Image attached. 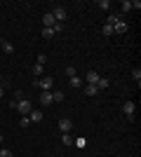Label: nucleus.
<instances>
[{"label": "nucleus", "mask_w": 141, "mask_h": 157, "mask_svg": "<svg viewBox=\"0 0 141 157\" xmlns=\"http://www.w3.org/2000/svg\"><path fill=\"white\" fill-rule=\"evenodd\" d=\"M33 85L38 87V89H42V92H52V89H54V80L47 75V78H38Z\"/></svg>", "instance_id": "obj_1"}, {"label": "nucleus", "mask_w": 141, "mask_h": 157, "mask_svg": "<svg viewBox=\"0 0 141 157\" xmlns=\"http://www.w3.org/2000/svg\"><path fill=\"white\" fill-rule=\"evenodd\" d=\"M127 31H129V24L122 19V17H118V19H115V24H113V33L122 35V33H127Z\"/></svg>", "instance_id": "obj_2"}, {"label": "nucleus", "mask_w": 141, "mask_h": 157, "mask_svg": "<svg viewBox=\"0 0 141 157\" xmlns=\"http://www.w3.org/2000/svg\"><path fill=\"white\" fill-rule=\"evenodd\" d=\"M17 110H19L21 115H28V113L33 110V103H31L28 98H19V101H17Z\"/></svg>", "instance_id": "obj_3"}, {"label": "nucleus", "mask_w": 141, "mask_h": 157, "mask_svg": "<svg viewBox=\"0 0 141 157\" xmlns=\"http://www.w3.org/2000/svg\"><path fill=\"white\" fill-rule=\"evenodd\" d=\"M122 113H125V117H127V120H134L136 103H134V101H125V105H122Z\"/></svg>", "instance_id": "obj_4"}, {"label": "nucleus", "mask_w": 141, "mask_h": 157, "mask_svg": "<svg viewBox=\"0 0 141 157\" xmlns=\"http://www.w3.org/2000/svg\"><path fill=\"white\" fill-rule=\"evenodd\" d=\"M52 17H54V21H57V24H64V21H66V17H68V12L64 10V7H54V10H52Z\"/></svg>", "instance_id": "obj_5"}, {"label": "nucleus", "mask_w": 141, "mask_h": 157, "mask_svg": "<svg viewBox=\"0 0 141 157\" xmlns=\"http://www.w3.org/2000/svg\"><path fill=\"white\" fill-rule=\"evenodd\" d=\"M59 131L61 134H71V131H73V122H71L68 117H61L59 120Z\"/></svg>", "instance_id": "obj_6"}, {"label": "nucleus", "mask_w": 141, "mask_h": 157, "mask_svg": "<svg viewBox=\"0 0 141 157\" xmlns=\"http://www.w3.org/2000/svg\"><path fill=\"white\" fill-rule=\"evenodd\" d=\"M57 21H54V17H52V12H45L42 14V28H52Z\"/></svg>", "instance_id": "obj_7"}, {"label": "nucleus", "mask_w": 141, "mask_h": 157, "mask_svg": "<svg viewBox=\"0 0 141 157\" xmlns=\"http://www.w3.org/2000/svg\"><path fill=\"white\" fill-rule=\"evenodd\" d=\"M99 73L96 71H87V75H85V82H87V85H96V82H99Z\"/></svg>", "instance_id": "obj_8"}, {"label": "nucleus", "mask_w": 141, "mask_h": 157, "mask_svg": "<svg viewBox=\"0 0 141 157\" xmlns=\"http://www.w3.org/2000/svg\"><path fill=\"white\" fill-rule=\"evenodd\" d=\"M28 120H31V124H33V122H42V110L33 108V110L28 113Z\"/></svg>", "instance_id": "obj_9"}, {"label": "nucleus", "mask_w": 141, "mask_h": 157, "mask_svg": "<svg viewBox=\"0 0 141 157\" xmlns=\"http://www.w3.org/2000/svg\"><path fill=\"white\" fill-rule=\"evenodd\" d=\"M40 103H42V105H52V103H54L52 92H42V94H40Z\"/></svg>", "instance_id": "obj_10"}, {"label": "nucleus", "mask_w": 141, "mask_h": 157, "mask_svg": "<svg viewBox=\"0 0 141 157\" xmlns=\"http://www.w3.org/2000/svg\"><path fill=\"white\" fill-rule=\"evenodd\" d=\"M85 82L82 78H78V75H73V78H68V85L73 87V89H80V85Z\"/></svg>", "instance_id": "obj_11"}, {"label": "nucleus", "mask_w": 141, "mask_h": 157, "mask_svg": "<svg viewBox=\"0 0 141 157\" xmlns=\"http://www.w3.org/2000/svg\"><path fill=\"white\" fill-rule=\"evenodd\" d=\"M0 49H2L5 54H14V45L12 42H2V40H0Z\"/></svg>", "instance_id": "obj_12"}, {"label": "nucleus", "mask_w": 141, "mask_h": 157, "mask_svg": "<svg viewBox=\"0 0 141 157\" xmlns=\"http://www.w3.org/2000/svg\"><path fill=\"white\" fill-rule=\"evenodd\" d=\"M120 12H122V14L132 12V0H122V2H120Z\"/></svg>", "instance_id": "obj_13"}, {"label": "nucleus", "mask_w": 141, "mask_h": 157, "mask_svg": "<svg viewBox=\"0 0 141 157\" xmlns=\"http://www.w3.org/2000/svg\"><path fill=\"white\" fill-rule=\"evenodd\" d=\"M101 35H104V38H111V35H113V26H111V24H104V26H101Z\"/></svg>", "instance_id": "obj_14"}, {"label": "nucleus", "mask_w": 141, "mask_h": 157, "mask_svg": "<svg viewBox=\"0 0 141 157\" xmlns=\"http://www.w3.org/2000/svg\"><path fill=\"white\" fill-rule=\"evenodd\" d=\"M106 87H111V80H108V78H99V82H96V89H106Z\"/></svg>", "instance_id": "obj_15"}, {"label": "nucleus", "mask_w": 141, "mask_h": 157, "mask_svg": "<svg viewBox=\"0 0 141 157\" xmlns=\"http://www.w3.org/2000/svg\"><path fill=\"white\" fill-rule=\"evenodd\" d=\"M96 92H99L96 85H85V94H87V96H96Z\"/></svg>", "instance_id": "obj_16"}, {"label": "nucleus", "mask_w": 141, "mask_h": 157, "mask_svg": "<svg viewBox=\"0 0 141 157\" xmlns=\"http://www.w3.org/2000/svg\"><path fill=\"white\" fill-rule=\"evenodd\" d=\"M132 78H134L136 85H141V68H134V71H132Z\"/></svg>", "instance_id": "obj_17"}, {"label": "nucleus", "mask_w": 141, "mask_h": 157, "mask_svg": "<svg viewBox=\"0 0 141 157\" xmlns=\"http://www.w3.org/2000/svg\"><path fill=\"white\" fill-rule=\"evenodd\" d=\"M96 5H99V10H111V0H99V2H96Z\"/></svg>", "instance_id": "obj_18"}, {"label": "nucleus", "mask_w": 141, "mask_h": 157, "mask_svg": "<svg viewBox=\"0 0 141 157\" xmlns=\"http://www.w3.org/2000/svg\"><path fill=\"white\" fill-rule=\"evenodd\" d=\"M61 141H64V145H73V136L71 134H61Z\"/></svg>", "instance_id": "obj_19"}, {"label": "nucleus", "mask_w": 141, "mask_h": 157, "mask_svg": "<svg viewBox=\"0 0 141 157\" xmlns=\"http://www.w3.org/2000/svg\"><path fill=\"white\" fill-rule=\"evenodd\" d=\"M42 38H45V40H52L54 38V31H52V28H42Z\"/></svg>", "instance_id": "obj_20"}, {"label": "nucleus", "mask_w": 141, "mask_h": 157, "mask_svg": "<svg viewBox=\"0 0 141 157\" xmlns=\"http://www.w3.org/2000/svg\"><path fill=\"white\" fill-rule=\"evenodd\" d=\"M19 124H21V129H26V127L31 124V120H28V115H21V120H19Z\"/></svg>", "instance_id": "obj_21"}, {"label": "nucleus", "mask_w": 141, "mask_h": 157, "mask_svg": "<svg viewBox=\"0 0 141 157\" xmlns=\"http://www.w3.org/2000/svg\"><path fill=\"white\" fill-rule=\"evenodd\" d=\"M33 75H35V80L42 75V66H40V63H35V66H33Z\"/></svg>", "instance_id": "obj_22"}, {"label": "nucleus", "mask_w": 141, "mask_h": 157, "mask_svg": "<svg viewBox=\"0 0 141 157\" xmlns=\"http://www.w3.org/2000/svg\"><path fill=\"white\" fill-rule=\"evenodd\" d=\"M52 96L54 101H64V92H59V89H52Z\"/></svg>", "instance_id": "obj_23"}, {"label": "nucleus", "mask_w": 141, "mask_h": 157, "mask_svg": "<svg viewBox=\"0 0 141 157\" xmlns=\"http://www.w3.org/2000/svg\"><path fill=\"white\" fill-rule=\"evenodd\" d=\"M73 145H78V148H85V145H87V141H85V138H73Z\"/></svg>", "instance_id": "obj_24"}, {"label": "nucleus", "mask_w": 141, "mask_h": 157, "mask_svg": "<svg viewBox=\"0 0 141 157\" xmlns=\"http://www.w3.org/2000/svg\"><path fill=\"white\" fill-rule=\"evenodd\" d=\"M0 157H14L10 148H0Z\"/></svg>", "instance_id": "obj_25"}, {"label": "nucleus", "mask_w": 141, "mask_h": 157, "mask_svg": "<svg viewBox=\"0 0 141 157\" xmlns=\"http://www.w3.org/2000/svg\"><path fill=\"white\" fill-rule=\"evenodd\" d=\"M66 75H68V78H73V75H78V71H75V66H68V68H66Z\"/></svg>", "instance_id": "obj_26"}, {"label": "nucleus", "mask_w": 141, "mask_h": 157, "mask_svg": "<svg viewBox=\"0 0 141 157\" xmlns=\"http://www.w3.org/2000/svg\"><path fill=\"white\" fill-rule=\"evenodd\" d=\"M52 31H54V35H57V33H61V31H64V24H54Z\"/></svg>", "instance_id": "obj_27"}, {"label": "nucleus", "mask_w": 141, "mask_h": 157, "mask_svg": "<svg viewBox=\"0 0 141 157\" xmlns=\"http://www.w3.org/2000/svg\"><path fill=\"white\" fill-rule=\"evenodd\" d=\"M132 10H141V0H132Z\"/></svg>", "instance_id": "obj_28"}, {"label": "nucleus", "mask_w": 141, "mask_h": 157, "mask_svg": "<svg viewBox=\"0 0 141 157\" xmlns=\"http://www.w3.org/2000/svg\"><path fill=\"white\" fill-rule=\"evenodd\" d=\"M45 61H47V56H45V54H38V63H40V66H45Z\"/></svg>", "instance_id": "obj_29"}, {"label": "nucleus", "mask_w": 141, "mask_h": 157, "mask_svg": "<svg viewBox=\"0 0 141 157\" xmlns=\"http://www.w3.org/2000/svg\"><path fill=\"white\" fill-rule=\"evenodd\" d=\"M2 96H5V89H2V85H0V98H2Z\"/></svg>", "instance_id": "obj_30"}, {"label": "nucleus", "mask_w": 141, "mask_h": 157, "mask_svg": "<svg viewBox=\"0 0 141 157\" xmlns=\"http://www.w3.org/2000/svg\"><path fill=\"white\" fill-rule=\"evenodd\" d=\"M0 85H2V75H0Z\"/></svg>", "instance_id": "obj_31"}, {"label": "nucleus", "mask_w": 141, "mask_h": 157, "mask_svg": "<svg viewBox=\"0 0 141 157\" xmlns=\"http://www.w3.org/2000/svg\"><path fill=\"white\" fill-rule=\"evenodd\" d=\"M0 143H2V134H0Z\"/></svg>", "instance_id": "obj_32"}, {"label": "nucleus", "mask_w": 141, "mask_h": 157, "mask_svg": "<svg viewBox=\"0 0 141 157\" xmlns=\"http://www.w3.org/2000/svg\"><path fill=\"white\" fill-rule=\"evenodd\" d=\"M0 52H2V49H0Z\"/></svg>", "instance_id": "obj_33"}]
</instances>
